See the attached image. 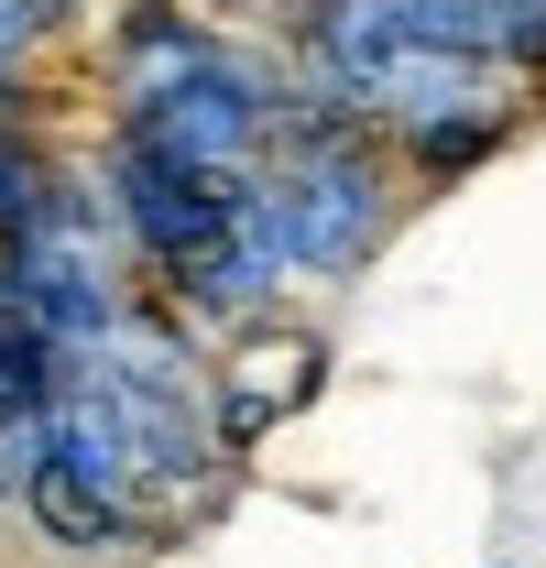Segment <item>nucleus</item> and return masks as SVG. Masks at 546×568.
I'll return each instance as SVG.
<instances>
[{
    "label": "nucleus",
    "instance_id": "obj_1",
    "mask_svg": "<svg viewBox=\"0 0 546 568\" xmlns=\"http://www.w3.org/2000/svg\"><path fill=\"white\" fill-rule=\"evenodd\" d=\"M241 481V448L219 437L208 339L142 295L121 328L44 372L33 405V470L11 525L67 568H132L198 536Z\"/></svg>",
    "mask_w": 546,
    "mask_h": 568
},
{
    "label": "nucleus",
    "instance_id": "obj_2",
    "mask_svg": "<svg viewBox=\"0 0 546 568\" xmlns=\"http://www.w3.org/2000/svg\"><path fill=\"white\" fill-rule=\"evenodd\" d=\"M263 33L317 110L394 142L415 197L471 186L536 121V88L503 67L481 0H263Z\"/></svg>",
    "mask_w": 546,
    "mask_h": 568
},
{
    "label": "nucleus",
    "instance_id": "obj_3",
    "mask_svg": "<svg viewBox=\"0 0 546 568\" xmlns=\"http://www.w3.org/2000/svg\"><path fill=\"white\" fill-rule=\"evenodd\" d=\"M67 110L88 132L153 142L208 175H252L273 132L295 121V67L263 22H230L198 0H121L67 55Z\"/></svg>",
    "mask_w": 546,
    "mask_h": 568
},
{
    "label": "nucleus",
    "instance_id": "obj_4",
    "mask_svg": "<svg viewBox=\"0 0 546 568\" xmlns=\"http://www.w3.org/2000/svg\"><path fill=\"white\" fill-rule=\"evenodd\" d=\"M252 209H263V241L284 263V284H295V306H306V295H350L426 197H415V175L394 164L383 132H361V121L317 110L295 88V121L252 164Z\"/></svg>",
    "mask_w": 546,
    "mask_h": 568
},
{
    "label": "nucleus",
    "instance_id": "obj_5",
    "mask_svg": "<svg viewBox=\"0 0 546 568\" xmlns=\"http://www.w3.org/2000/svg\"><path fill=\"white\" fill-rule=\"evenodd\" d=\"M317 372H328V339L284 306L263 328H230V339H208V394H219V437L252 459L273 426L295 416L306 394H317Z\"/></svg>",
    "mask_w": 546,
    "mask_h": 568
},
{
    "label": "nucleus",
    "instance_id": "obj_6",
    "mask_svg": "<svg viewBox=\"0 0 546 568\" xmlns=\"http://www.w3.org/2000/svg\"><path fill=\"white\" fill-rule=\"evenodd\" d=\"M67 88V33L44 0H0V99H44Z\"/></svg>",
    "mask_w": 546,
    "mask_h": 568
},
{
    "label": "nucleus",
    "instance_id": "obj_7",
    "mask_svg": "<svg viewBox=\"0 0 546 568\" xmlns=\"http://www.w3.org/2000/svg\"><path fill=\"white\" fill-rule=\"evenodd\" d=\"M481 11H492V44H503V67H514V77L546 99V0H481Z\"/></svg>",
    "mask_w": 546,
    "mask_h": 568
},
{
    "label": "nucleus",
    "instance_id": "obj_8",
    "mask_svg": "<svg viewBox=\"0 0 546 568\" xmlns=\"http://www.w3.org/2000/svg\"><path fill=\"white\" fill-rule=\"evenodd\" d=\"M44 11H55V33H67V55H77V44H88V33H99L121 0H44Z\"/></svg>",
    "mask_w": 546,
    "mask_h": 568
},
{
    "label": "nucleus",
    "instance_id": "obj_9",
    "mask_svg": "<svg viewBox=\"0 0 546 568\" xmlns=\"http://www.w3.org/2000/svg\"><path fill=\"white\" fill-rule=\"evenodd\" d=\"M492 568H514V558H492Z\"/></svg>",
    "mask_w": 546,
    "mask_h": 568
}]
</instances>
